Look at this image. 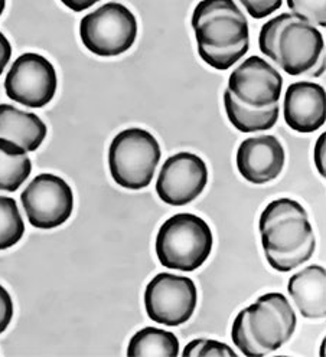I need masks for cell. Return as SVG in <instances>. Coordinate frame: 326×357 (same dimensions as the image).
<instances>
[{"label": "cell", "instance_id": "6da1fadb", "mask_svg": "<svg viewBox=\"0 0 326 357\" xmlns=\"http://www.w3.org/2000/svg\"><path fill=\"white\" fill-rule=\"evenodd\" d=\"M266 259L273 270L289 273L308 262L316 248L306 209L293 199L270 202L258 220Z\"/></svg>", "mask_w": 326, "mask_h": 357}, {"label": "cell", "instance_id": "7a4b0ae2", "mask_svg": "<svg viewBox=\"0 0 326 357\" xmlns=\"http://www.w3.org/2000/svg\"><path fill=\"white\" fill-rule=\"evenodd\" d=\"M258 47L289 75L319 77L325 71L322 33L292 13L279 15L263 25Z\"/></svg>", "mask_w": 326, "mask_h": 357}, {"label": "cell", "instance_id": "3957f363", "mask_svg": "<svg viewBox=\"0 0 326 357\" xmlns=\"http://www.w3.org/2000/svg\"><path fill=\"white\" fill-rule=\"evenodd\" d=\"M296 324L297 317L289 300L280 293H267L238 312L231 339L244 356L263 357L285 346Z\"/></svg>", "mask_w": 326, "mask_h": 357}, {"label": "cell", "instance_id": "277c9868", "mask_svg": "<svg viewBox=\"0 0 326 357\" xmlns=\"http://www.w3.org/2000/svg\"><path fill=\"white\" fill-rule=\"evenodd\" d=\"M212 243L211 228L202 218L178 213L161 227L156 236V254L163 266L191 273L205 264Z\"/></svg>", "mask_w": 326, "mask_h": 357}, {"label": "cell", "instance_id": "5b68a950", "mask_svg": "<svg viewBox=\"0 0 326 357\" xmlns=\"http://www.w3.org/2000/svg\"><path fill=\"white\" fill-rule=\"evenodd\" d=\"M161 155V146L154 134L138 127L123 130L113 139L108 150V166L113 181L124 189L147 188Z\"/></svg>", "mask_w": 326, "mask_h": 357}, {"label": "cell", "instance_id": "8992f818", "mask_svg": "<svg viewBox=\"0 0 326 357\" xmlns=\"http://www.w3.org/2000/svg\"><path fill=\"white\" fill-rule=\"evenodd\" d=\"M80 35L90 52L104 58L117 56L133 47L138 20L124 5L110 2L84 16Z\"/></svg>", "mask_w": 326, "mask_h": 357}, {"label": "cell", "instance_id": "52a82bcc", "mask_svg": "<svg viewBox=\"0 0 326 357\" xmlns=\"http://www.w3.org/2000/svg\"><path fill=\"white\" fill-rule=\"evenodd\" d=\"M198 48H230L250 42L249 22L234 0H201L192 15Z\"/></svg>", "mask_w": 326, "mask_h": 357}, {"label": "cell", "instance_id": "ba28073f", "mask_svg": "<svg viewBox=\"0 0 326 357\" xmlns=\"http://www.w3.org/2000/svg\"><path fill=\"white\" fill-rule=\"evenodd\" d=\"M197 304V287L188 277L162 273L146 287L145 307L155 323L168 327L181 326L192 317Z\"/></svg>", "mask_w": 326, "mask_h": 357}, {"label": "cell", "instance_id": "9c48e42d", "mask_svg": "<svg viewBox=\"0 0 326 357\" xmlns=\"http://www.w3.org/2000/svg\"><path fill=\"white\" fill-rule=\"evenodd\" d=\"M32 227L54 229L67 222L74 209V195L64 178L43 173L36 176L20 195Z\"/></svg>", "mask_w": 326, "mask_h": 357}, {"label": "cell", "instance_id": "30bf717a", "mask_svg": "<svg viewBox=\"0 0 326 357\" xmlns=\"http://www.w3.org/2000/svg\"><path fill=\"white\" fill-rule=\"evenodd\" d=\"M57 73L54 65L42 55H20L5 79L8 97L25 107L40 108L52 101L57 93Z\"/></svg>", "mask_w": 326, "mask_h": 357}, {"label": "cell", "instance_id": "8fae6325", "mask_svg": "<svg viewBox=\"0 0 326 357\" xmlns=\"http://www.w3.org/2000/svg\"><path fill=\"white\" fill-rule=\"evenodd\" d=\"M208 183V169L200 155L178 153L169 158L159 173L156 192L165 204L185 206L197 199Z\"/></svg>", "mask_w": 326, "mask_h": 357}, {"label": "cell", "instance_id": "7c38bea8", "mask_svg": "<svg viewBox=\"0 0 326 357\" xmlns=\"http://www.w3.org/2000/svg\"><path fill=\"white\" fill-rule=\"evenodd\" d=\"M283 78L266 59L247 58L228 79V91L244 105L260 109L279 104Z\"/></svg>", "mask_w": 326, "mask_h": 357}, {"label": "cell", "instance_id": "4fadbf2b", "mask_svg": "<svg viewBox=\"0 0 326 357\" xmlns=\"http://www.w3.org/2000/svg\"><path fill=\"white\" fill-rule=\"evenodd\" d=\"M286 153L274 136L246 139L237 151V167L247 182L265 185L281 173Z\"/></svg>", "mask_w": 326, "mask_h": 357}, {"label": "cell", "instance_id": "5bb4252c", "mask_svg": "<svg viewBox=\"0 0 326 357\" xmlns=\"http://www.w3.org/2000/svg\"><path fill=\"white\" fill-rule=\"evenodd\" d=\"M285 121L297 132H313L325 126V89L311 81L289 85L285 96Z\"/></svg>", "mask_w": 326, "mask_h": 357}, {"label": "cell", "instance_id": "9a60e30c", "mask_svg": "<svg viewBox=\"0 0 326 357\" xmlns=\"http://www.w3.org/2000/svg\"><path fill=\"white\" fill-rule=\"evenodd\" d=\"M325 275L323 266L309 265L290 277L288 291L303 317L325 319Z\"/></svg>", "mask_w": 326, "mask_h": 357}, {"label": "cell", "instance_id": "2e32d148", "mask_svg": "<svg viewBox=\"0 0 326 357\" xmlns=\"http://www.w3.org/2000/svg\"><path fill=\"white\" fill-rule=\"evenodd\" d=\"M47 137V126L38 116L9 104L0 105V139L28 151H35Z\"/></svg>", "mask_w": 326, "mask_h": 357}, {"label": "cell", "instance_id": "e0dca14e", "mask_svg": "<svg viewBox=\"0 0 326 357\" xmlns=\"http://www.w3.org/2000/svg\"><path fill=\"white\" fill-rule=\"evenodd\" d=\"M224 107L230 123L242 132L270 130L279 120V104L254 109L238 101L228 89L224 91Z\"/></svg>", "mask_w": 326, "mask_h": 357}, {"label": "cell", "instance_id": "ac0fdd59", "mask_svg": "<svg viewBox=\"0 0 326 357\" xmlns=\"http://www.w3.org/2000/svg\"><path fill=\"white\" fill-rule=\"evenodd\" d=\"M31 172L32 162L27 151L9 140L0 139V190H17Z\"/></svg>", "mask_w": 326, "mask_h": 357}, {"label": "cell", "instance_id": "d6986e66", "mask_svg": "<svg viewBox=\"0 0 326 357\" xmlns=\"http://www.w3.org/2000/svg\"><path fill=\"white\" fill-rule=\"evenodd\" d=\"M179 354V340L175 334L156 328L145 327L132 337L127 347V356H156V357H177Z\"/></svg>", "mask_w": 326, "mask_h": 357}, {"label": "cell", "instance_id": "ffe728a7", "mask_svg": "<svg viewBox=\"0 0 326 357\" xmlns=\"http://www.w3.org/2000/svg\"><path fill=\"white\" fill-rule=\"evenodd\" d=\"M25 234V223L15 199L0 196V251L16 245Z\"/></svg>", "mask_w": 326, "mask_h": 357}, {"label": "cell", "instance_id": "44dd1931", "mask_svg": "<svg viewBox=\"0 0 326 357\" xmlns=\"http://www.w3.org/2000/svg\"><path fill=\"white\" fill-rule=\"evenodd\" d=\"M250 48V42H244L240 45H235V47L230 48H198V54L201 59L212 66L214 70L218 71H225L230 70L234 63L240 61Z\"/></svg>", "mask_w": 326, "mask_h": 357}, {"label": "cell", "instance_id": "7402d4cb", "mask_svg": "<svg viewBox=\"0 0 326 357\" xmlns=\"http://www.w3.org/2000/svg\"><path fill=\"white\" fill-rule=\"evenodd\" d=\"M292 15L308 22L311 25L326 26L325 0H288Z\"/></svg>", "mask_w": 326, "mask_h": 357}, {"label": "cell", "instance_id": "603a6c76", "mask_svg": "<svg viewBox=\"0 0 326 357\" xmlns=\"http://www.w3.org/2000/svg\"><path fill=\"white\" fill-rule=\"evenodd\" d=\"M184 357H235L237 353L225 343L211 340V339H197L186 344L184 350Z\"/></svg>", "mask_w": 326, "mask_h": 357}, {"label": "cell", "instance_id": "cb8c5ba5", "mask_svg": "<svg viewBox=\"0 0 326 357\" xmlns=\"http://www.w3.org/2000/svg\"><path fill=\"white\" fill-rule=\"evenodd\" d=\"M249 15L254 19H263L281 8L283 0H240Z\"/></svg>", "mask_w": 326, "mask_h": 357}, {"label": "cell", "instance_id": "d4e9b609", "mask_svg": "<svg viewBox=\"0 0 326 357\" xmlns=\"http://www.w3.org/2000/svg\"><path fill=\"white\" fill-rule=\"evenodd\" d=\"M13 317V301L8 289L0 285V334L10 324Z\"/></svg>", "mask_w": 326, "mask_h": 357}, {"label": "cell", "instance_id": "484cf974", "mask_svg": "<svg viewBox=\"0 0 326 357\" xmlns=\"http://www.w3.org/2000/svg\"><path fill=\"white\" fill-rule=\"evenodd\" d=\"M325 144H326V132L320 134L313 150V160L316 165V169L320 176H326V169H325Z\"/></svg>", "mask_w": 326, "mask_h": 357}, {"label": "cell", "instance_id": "4316f807", "mask_svg": "<svg viewBox=\"0 0 326 357\" xmlns=\"http://www.w3.org/2000/svg\"><path fill=\"white\" fill-rule=\"evenodd\" d=\"M12 56V47L8 40V38L0 32V75H2L6 65L9 63Z\"/></svg>", "mask_w": 326, "mask_h": 357}, {"label": "cell", "instance_id": "83f0119b", "mask_svg": "<svg viewBox=\"0 0 326 357\" xmlns=\"http://www.w3.org/2000/svg\"><path fill=\"white\" fill-rule=\"evenodd\" d=\"M61 2L70 8L73 12H84L93 5H96L100 0H61Z\"/></svg>", "mask_w": 326, "mask_h": 357}, {"label": "cell", "instance_id": "f1b7e54d", "mask_svg": "<svg viewBox=\"0 0 326 357\" xmlns=\"http://www.w3.org/2000/svg\"><path fill=\"white\" fill-rule=\"evenodd\" d=\"M5 6H6V0H0V15L3 13V10H5Z\"/></svg>", "mask_w": 326, "mask_h": 357}]
</instances>
